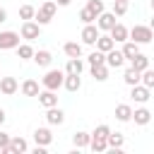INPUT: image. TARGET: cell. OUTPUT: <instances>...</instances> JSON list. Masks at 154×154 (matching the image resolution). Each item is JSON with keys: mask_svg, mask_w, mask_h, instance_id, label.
<instances>
[{"mask_svg": "<svg viewBox=\"0 0 154 154\" xmlns=\"http://www.w3.org/2000/svg\"><path fill=\"white\" fill-rule=\"evenodd\" d=\"M55 10H58V2H55V0H46V2H43V5L36 10V17H34V19H36V22L43 26V24H48V22L53 19Z\"/></svg>", "mask_w": 154, "mask_h": 154, "instance_id": "cell-1", "label": "cell"}, {"mask_svg": "<svg viewBox=\"0 0 154 154\" xmlns=\"http://www.w3.org/2000/svg\"><path fill=\"white\" fill-rule=\"evenodd\" d=\"M43 87L46 89H53V91H58L63 84H65V72L63 70H48L46 75H43Z\"/></svg>", "mask_w": 154, "mask_h": 154, "instance_id": "cell-2", "label": "cell"}, {"mask_svg": "<svg viewBox=\"0 0 154 154\" xmlns=\"http://www.w3.org/2000/svg\"><path fill=\"white\" fill-rule=\"evenodd\" d=\"M130 38H132V41H137V43L142 46V43H149V41L154 38V31H152V26L135 24V26L130 29Z\"/></svg>", "mask_w": 154, "mask_h": 154, "instance_id": "cell-3", "label": "cell"}, {"mask_svg": "<svg viewBox=\"0 0 154 154\" xmlns=\"http://www.w3.org/2000/svg\"><path fill=\"white\" fill-rule=\"evenodd\" d=\"M19 34H22V38H26V41H36V38L41 36V24H38V22H31V19H26V22L22 24Z\"/></svg>", "mask_w": 154, "mask_h": 154, "instance_id": "cell-4", "label": "cell"}, {"mask_svg": "<svg viewBox=\"0 0 154 154\" xmlns=\"http://www.w3.org/2000/svg\"><path fill=\"white\" fill-rule=\"evenodd\" d=\"M19 36L17 31H0V51H10L19 46Z\"/></svg>", "mask_w": 154, "mask_h": 154, "instance_id": "cell-5", "label": "cell"}, {"mask_svg": "<svg viewBox=\"0 0 154 154\" xmlns=\"http://www.w3.org/2000/svg\"><path fill=\"white\" fill-rule=\"evenodd\" d=\"M101 36V29L96 26V24H84V29H82V43H89V46H96V38Z\"/></svg>", "mask_w": 154, "mask_h": 154, "instance_id": "cell-6", "label": "cell"}, {"mask_svg": "<svg viewBox=\"0 0 154 154\" xmlns=\"http://www.w3.org/2000/svg\"><path fill=\"white\" fill-rule=\"evenodd\" d=\"M130 96H132V101H137V103H147V101L152 99V89L144 87V84H135V87H130Z\"/></svg>", "mask_w": 154, "mask_h": 154, "instance_id": "cell-7", "label": "cell"}, {"mask_svg": "<svg viewBox=\"0 0 154 154\" xmlns=\"http://www.w3.org/2000/svg\"><path fill=\"white\" fill-rule=\"evenodd\" d=\"M116 24H118V19H116V14H113V12H106V10H103V12L96 17V26H99L101 31H111Z\"/></svg>", "mask_w": 154, "mask_h": 154, "instance_id": "cell-8", "label": "cell"}, {"mask_svg": "<svg viewBox=\"0 0 154 154\" xmlns=\"http://www.w3.org/2000/svg\"><path fill=\"white\" fill-rule=\"evenodd\" d=\"M24 152H29V142L24 137H12L10 140V147L2 149V154H24Z\"/></svg>", "mask_w": 154, "mask_h": 154, "instance_id": "cell-9", "label": "cell"}, {"mask_svg": "<svg viewBox=\"0 0 154 154\" xmlns=\"http://www.w3.org/2000/svg\"><path fill=\"white\" fill-rule=\"evenodd\" d=\"M46 120H48V125H63L65 123V113L58 106H51V108H46Z\"/></svg>", "mask_w": 154, "mask_h": 154, "instance_id": "cell-10", "label": "cell"}, {"mask_svg": "<svg viewBox=\"0 0 154 154\" xmlns=\"http://www.w3.org/2000/svg\"><path fill=\"white\" fill-rule=\"evenodd\" d=\"M34 142L41 144V147H48V144L53 142V132H51L48 128H36V130H34Z\"/></svg>", "mask_w": 154, "mask_h": 154, "instance_id": "cell-11", "label": "cell"}, {"mask_svg": "<svg viewBox=\"0 0 154 154\" xmlns=\"http://www.w3.org/2000/svg\"><path fill=\"white\" fill-rule=\"evenodd\" d=\"M108 34H111V38H113L116 43H125V41L130 38V29H125L120 22H118V24H116V26H113Z\"/></svg>", "mask_w": 154, "mask_h": 154, "instance_id": "cell-12", "label": "cell"}, {"mask_svg": "<svg viewBox=\"0 0 154 154\" xmlns=\"http://www.w3.org/2000/svg\"><path fill=\"white\" fill-rule=\"evenodd\" d=\"M123 63H125V55H123V51H116V48H111V51L106 53V65H108V67H123Z\"/></svg>", "mask_w": 154, "mask_h": 154, "instance_id": "cell-13", "label": "cell"}, {"mask_svg": "<svg viewBox=\"0 0 154 154\" xmlns=\"http://www.w3.org/2000/svg\"><path fill=\"white\" fill-rule=\"evenodd\" d=\"M17 89H19V84H17L14 77H0V91H2L5 96H12Z\"/></svg>", "mask_w": 154, "mask_h": 154, "instance_id": "cell-14", "label": "cell"}, {"mask_svg": "<svg viewBox=\"0 0 154 154\" xmlns=\"http://www.w3.org/2000/svg\"><path fill=\"white\" fill-rule=\"evenodd\" d=\"M38 103L43 108H51V106H58V96L53 89H46V91H38Z\"/></svg>", "mask_w": 154, "mask_h": 154, "instance_id": "cell-15", "label": "cell"}, {"mask_svg": "<svg viewBox=\"0 0 154 154\" xmlns=\"http://www.w3.org/2000/svg\"><path fill=\"white\" fill-rule=\"evenodd\" d=\"M123 79H125V84H128V87H135V84H140V82H142V72H140V70H135V67L130 65V67L123 72Z\"/></svg>", "mask_w": 154, "mask_h": 154, "instance_id": "cell-16", "label": "cell"}, {"mask_svg": "<svg viewBox=\"0 0 154 154\" xmlns=\"http://www.w3.org/2000/svg\"><path fill=\"white\" fill-rule=\"evenodd\" d=\"M89 142H91V132L77 130V132L72 135V144H75L77 149H84V147H89Z\"/></svg>", "mask_w": 154, "mask_h": 154, "instance_id": "cell-17", "label": "cell"}, {"mask_svg": "<svg viewBox=\"0 0 154 154\" xmlns=\"http://www.w3.org/2000/svg\"><path fill=\"white\" fill-rule=\"evenodd\" d=\"M120 51H123L125 60H132V58L140 53V43H137V41H132V38H128V41L123 43V48H120Z\"/></svg>", "mask_w": 154, "mask_h": 154, "instance_id": "cell-18", "label": "cell"}, {"mask_svg": "<svg viewBox=\"0 0 154 154\" xmlns=\"http://www.w3.org/2000/svg\"><path fill=\"white\" fill-rule=\"evenodd\" d=\"M82 70H84L82 58H70L65 65V75H82Z\"/></svg>", "mask_w": 154, "mask_h": 154, "instance_id": "cell-19", "label": "cell"}, {"mask_svg": "<svg viewBox=\"0 0 154 154\" xmlns=\"http://www.w3.org/2000/svg\"><path fill=\"white\" fill-rule=\"evenodd\" d=\"M108 65L106 63H101V65H91V77L96 79V82H106L108 79Z\"/></svg>", "mask_w": 154, "mask_h": 154, "instance_id": "cell-20", "label": "cell"}, {"mask_svg": "<svg viewBox=\"0 0 154 154\" xmlns=\"http://www.w3.org/2000/svg\"><path fill=\"white\" fill-rule=\"evenodd\" d=\"M63 51L67 58H82V43H77V41H67L63 46Z\"/></svg>", "mask_w": 154, "mask_h": 154, "instance_id": "cell-21", "label": "cell"}, {"mask_svg": "<svg viewBox=\"0 0 154 154\" xmlns=\"http://www.w3.org/2000/svg\"><path fill=\"white\" fill-rule=\"evenodd\" d=\"M34 63H36L38 67H48V65L53 63L51 51H36V53H34Z\"/></svg>", "mask_w": 154, "mask_h": 154, "instance_id": "cell-22", "label": "cell"}, {"mask_svg": "<svg viewBox=\"0 0 154 154\" xmlns=\"http://www.w3.org/2000/svg\"><path fill=\"white\" fill-rule=\"evenodd\" d=\"M38 91L41 89H38V82L36 79H24L22 82V94L24 96H38Z\"/></svg>", "mask_w": 154, "mask_h": 154, "instance_id": "cell-23", "label": "cell"}, {"mask_svg": "<svg viewBox=\"0 0 154 154\" xmlns=\"http://www.w3.org/2000/svg\"><path fill=\"white\" fill-rule=\"evenodd\" d=\"M116 118H118L120 123L132 120V108H130L128 103H118V106H116Z\"/></svg>", "mask_w": 154, "mask_h": 154, "instance_id": "cell-24", "label": "cell"}, {"mask_svg": "<svg viewBox=\"0 0 154 154\" xmlns=\"http://www.w3.org/2000/svg\"><path fill=\"white\" fill-rule=\"evenodd\" d=\"M132 120H135L137 125H147V123L152 120L149 108H135V111H132Z\"/></svg>", "mask_w": 154, "mask_h": 154, "instance_id": "cell-25", "label": "cell"}, {"mask_svg": "<svg viewBox=\"0 0 154 154\" xmlns=\"http://www.w3.org/2000/svg\"><path fill=\"white\" fill-rule=\"evenodd\" d=\"M67 91H77L82 87V75H65V84H63Z\"/></svg>", "mask_w": 154, "mask_h": 154, "instance_id": "cell-26", "label": "cell"}, {"mask_svg": "<svg viewBox=\"0 0 154 154\" xmlns=\"http://www.w3.org/2000/svg\"><path fill=\"white\" fill-rule=\"evenodd\" d=\"M89 149H91V152H99V154H101V152H106V149H108V140H106V137H96V135H91Z\"/></svg>", "mask_w": 154, "mask_h": 154, "instance_id": "cell-27", "label": "cell"}, {"mask_svg": "<svg viewBox=\"0 0 154 154\" xmlns=\"http://www.w3.org/2000/svg\"><path fill=\"white\" fill-rule=\"evenodd\" d=\"M96 48H99V51H103V53H108L111 48H116V41L111 38V34H108V36H103V34H101V36L96 38Z\"/></svg>", "mask_w": 154, "mask_h": 154, "instance_id": "cell-28", "label": "cell"}, {"mask_svg": "<svg viewBox=\"0 0 154 154\" xmlns=\"http://www.w3.org/2000/svg\"><path fill=\"white\" fill-rule=\"evenodd\" d=\"M130 65H132L135 70H140V72H144V70L149 67V58H147L144 53H137V55H135V58L130 60Z\"/></svg>", "mask_w": 154, "mask_h": 154, "instance_id": "cell-29", "label": "cell"}, {"mask_svg": "<svg viewBox=\"0 0 154 154\" xmlns=\"http://www.w3.org/2000/svg\"><path fill=\"white\" fill-rule=\"evenodd\" d=\"M34 48L29 46V43H19L17 46V55H19V60H34Z\"/></svg>", "mask_w": 154, "mask_h": 154, "instance_id": "cell-30", "label": "cell"}, {"mask_svg": "<svg viewBox=\"0 0 154 154\" xmlns=\"http://www.w3.org/2000/svg\"><path fill=\"white\" fill-rule=\"evenodd\" d=\"M123 144H125V137L120 135V132H111L108 135V149H123Z\"/></svg>", "mask_w": 154, "mask_h": 154, "instance_id": "cell-31", "label": "cell"}, {"mask_svg": "<svg viewBox=\"0 0 154 154\" xmlns=\"http://www.w3.org/2000/svg\"><path fill=\"white\" fill-rule=\"evenodd\" d=\"M87 60H89V65H101V63H106V53L96 48V51H91V53H89V58H87Z\"/></svg>", "mask_w": 154, "mask_h": 154, "instance_id": "cell-32", "label": "cell"}, {"mask_svg": "<svg viewBox=\"0 0 154 154\" xmlns=\"http://www.w3.org/2000/svg\"><path fill=\"white\" fill-rule=\"evenodd\" d=\"M19 17L26 22V19H34L36 17V7H31V5H22L19 7Z\"/></svg>", "mask_w": 154, "mask_h": 154, "instance_id": "cell-33", "label": "cell"}, {"mask_svg": "<svg viewBox=\"0 0 154 154\" xmlns=\"http://www.w3.org/2000/svg\"><path fill=\"white\" fill-rule=\"evenodd\" d=\"M79 19H82L84 24H94V22H96V14H94L89 7H84V10H79Z\"/></svg>", "mask_w": 154, "mask_h": 154, "instance_id": "cell-34", "label": "cell"}, {"mask_svg": "<svg viewBox=\"0 0 154 154\" xmlns=\"http://www.w3.org/2000/svg\"><path fill=\"white\" fill-rule=\"evenodd\" d=\"M128 12V2H123V0H113V14L116 17H123Z\"/></svg>", "mask_w": 154, "mask_h": 154, "instance_id": "cell-35", "label": "cell"}, {"mask_svg": "<svg viewBox=\"0 0 154 154\" xmlns=\"http://www.w3.org/2000/svg\"><path fill=\"white\" fill-rule=\"evenodd\" d=\"M142 84H144V87H149V89H154V70H149V67H147V70L142 72Z\"/></svg>", "mask_w": 154, "mask_h": 154, "instance_id": "cell-36", "label": "cell"}, {"mask_svg": "<svg viewBox=\"0 0 154 154\" xmlns=\"http://www.w3.org/2000/svg\"><path fill=\"white\" fill-rule=\"evenodd\" d=\"M87 7H89L96 17H99V14L103 12V0H89V2H87Z\"/></svg>", "mask_w": 154, "mask_h": 154, "instance_id": "cell-37", "label": "cell"}, {"mask_svg": "<svg viewBox=\"0 0 154 154\" xmlns=\"http://www.w3.org/2000/svg\"><path fill=\"white\" fill-rule=\"evenodd\" d=\"M91 135H96V137H106V140H108V135H111V128H108V125H96Z\"/></svg>", "mask_w": 154, "mask_h": 154, "instance_id": "cell-38", "label": "cell"}, {"mask_svg": "<svg viewBox=\"0 0 154 154\" xmlns=\"http://www.w3.org/2000/svg\"><path fill=\"white\" fill-rule=\"evenodd\" d=\"M10 140H12V137H10V135H7V132H2V130H0V152H2V149H7V147H10Z\"/></svg>", "mask_w": 154, "mask_h": 154, "instance_id": "cell-39", "label": "cell"}, {"mask_svg": "<svg viewBox=\"0 0 154 154\" xmlns=\"http://www.w3.org/2000/svg\"><path fill=\"white\" fill-rule=\"evenodd\" d=\"M2 22H7V10H5V7H0V24H2Z\"/></svg>", "mask_w": 154, "mask_h": 154, "instance_id": "cell-40", "label": "cell"}, {"mask_svg": "<svg viewBox=\"0 0 154 154\" xmlns=\"http://www.w3.org/2000/svg\"><path fill=\"white\" fill-rule=\"evenodd\" d=\"M55 2H58L60 7H67V5H70V0H55Z\"/></svg>", "mask_w": 154, "mask_h": 154, "instance_id": "cell-41", "label": "cell"}, {"mask_svg": "<svg viewBox=\"0 0 154 154\" xmlns=\"http://www.w3.org/2000/svg\"><path fill=\"white\" fill-rule=\"evenodd\" d=\"M5 118H7V116H5V111H2V108H0V125H2V123H5Z\"/></svg>", "mask_w": 154, "mask_h": 154, "instance_id": "cell-42", "label": "cell"}, {"mask_svg": "<svg viewBox=\"0 0 154 154\" xmlns=\"http://www.w3.org/2000/svg\"><path fill=\"white\" fill-rule=\"evenodd\" d=\"M149 26H152V31H154V17H152V22H149Z\"/></svg>", "mask_w": 154, "mask_h": 154, "instance_id": "cell-43", "label": "cell"}, {"mask_svg": "<svg viewBox=\"0 0 154 154\" xmlns=\"http://www.w3.org/2000/svg\"><path fill=\"white\" fill-rule=\"evenodd\" d=\"M152 10H154V0H152Z\"/></svg>", "mask_w": 154, "mask_h": 154, "instance_id": "cell-44", "label": "cell"}, {"mask_svg": "<svg viewBox=\"0 0 154 154\" xmlns=\"http://www.w3.org/2000/svg\"><path fill=\"white\" fill-rule=\"evenodd\" d=\"M123 2H130V0H123Z\"/></svg>", "mask_w": 154, "mask_h": 154, "instance_id": "cell-45", "label": "cell"}]
</instances>
